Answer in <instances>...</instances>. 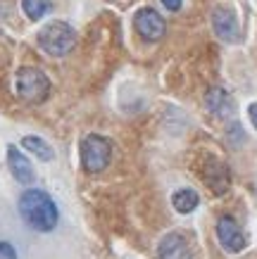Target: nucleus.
<instances>
[{
  "label": "nucleus",
  "mask_w": 257,
  "mask_h": 259,
  "mask_svg": "<svg viewBox=\"0 0 257 259\" xmlns=\"http://www.w3.org/2000/svg\"><path fill=\"white\" fill-rule=\"evenodd\" d=\"M19 214L26 221V226L33 231H53L57 226V204L53 202V197L46 190L29 188L24 190L19 197Z\"/></svg>",
  "instance_id": "1"
},
{
  "label": "nucleus",
  "mask_w": 257,
  "mask_h": 259,
  "mask_svg": "<svg viewBox=\"0 0 257 259\" xmlns=\"http://www.w3.org/2000/svg\"><path fill=\"white\" fill-rule=\"evenodd\" d=\"M39 46L50 57H64L77 46V31L67 22H50L39 31Z\"/></svg>",
  "instance_id": "2"
},
{
  "label": "nucleus",
  "mask_w": 257,
  "mask_h": 259,
  "mask_svg": "<svg viewBox=\"0 0 257 259\" xmlns=\"http://www.w3.org/2000/svg\"><path fill=\"white\" fill-rule=\"evenodd\" d=\"M79 155H81V166L86 171L100 174L102 169H107L109 159H112V143L100 134H91L81 141Z\"/></svg>",
  "instance_id": "3"
},
{
  "label": "nucleus",
  "mask_w": 257,
  "mask_h": 259,
  "mask_svg": "<svg viewBox=\"0 0 257 259\" xmlns=\"http://www.w3.org/2000/svg\"><path fill=\"white\" fill-rule=\"evenodd\" d=\"M15 88H17V95L22 100L31 102V105H39L48 98L50 93V81L48 76L43 74L41 69L36 67H22L17 71V81H15Z\"/></svg>",
  "instance_id": "4"
},
{
  "label": "nucleus",
  "mask_w": 257,
  "mask_h": 259,
  "mask_svg": "<svg viewBox=\"0 0 257 259\" xmlns=\"http://www.w3.org/2000/svg\"><path fill=\"white\" fill-rule=\"evenodd\" d=\"M133 26H136V33L143 40H148V43H155V40L164 38V33H167V22L153 8L138 10L136 17H133Z\"/></svg>",
  "instance_id": "5"
},
{
  "label": "nucleus",
  "mask_w": 257,
  "mask_h": 259,
  "mask_svg": "<svg viewBox=\"0 0 257 259\" xmlns=\"http://www.w3.org/2000/svg\"><path fill=\"white\" fill-rule=\"evenodd\" d=\"M217 238H219L222 250L229 252V254H238V252H243L245 245H248V238H245V233L241 231V226L236 224L234 217H222V219L217 221Z\"/></svg>",
  "instance_id": "6"
},
{
  "label": "nucleus",
  "mask_w": 257,
  "mask_h": 259,
  "mask_svg": "<svg viewBox=\"0 0 257 259\" xmlns=\"http://www.w3.org/2000/svg\"><path fill=\"white\" fill-rule=\"evenodd\" d=\"M157 257L160 259H193V250L188 243L186 233L181 231H171L160 240L157 245Z\"/></svg>",
  "instance_id": "7"
},
{
  "label": "nucleus",
  "mask_w": 257,
  "mask_h": 259,
  "mask_svg": "<svg viewBox=\"0 0 257 259\" xmlns=\"http://www.w3.org/2000/svg\"><path fill=\"white\" fill-rule=\"evenodd\" d=\"M212 26H214V33L224 43H236L241 38V29H238V19H236V12L231 8H217L212 12Z\"/></svg>",
  "instance_id": "8"
},
{
  "label": "nucleus",
  "mask_w": 257,
  "mask_h": 259,
  "mask_svg": "<svg viewBox=\"0 0 257 259\" xmlns=\"http://www.w3.org/2000/svg\"><path fill=\"white\" fill-rule=\"evenodd\" d=\"M205 183H207L217 195L226 193L231 179H229V169L224 166V162H219V159H214V157L207 159V166H205Z\"/></svg>",
  "instance_id": "9"
},
{
  "label": "nucleus",
  "mask_w": 257,
  "mask_h": 259,
  "mask_svg": "<svg viewBox=\"0 0 257 259\" xmlns=\"http://www.w3.org/2000/svg\"><path fill=\"white\" fill-rule=\"evenodd\" d=\"M8 166H10V171H12V176H15L19 183H31V181H33V166H31V162L24 157V155L15 148V145H10V148H8Z\"/></svg>",
  "instance_id": "10"
},
{
  "label": "nucleus",
  "mask_w": 257,
  "mask_h": 259,
  "mask_svg": "<svg viewBox=\"0 0 257 259\" xmlns=\"http://www.w3.org/2000/svg\"><path fill=\"white\" fill-rule=\"evenodd\" d=\"M205 107H207V112L222 117V114H226V110L231 107V98L226 95L224 88H210V91L205 93Z\"/></svg>",
  "instance_id": "11"
},
{
  "label": "nucleus",
  "mask_w": 257,
  "mask_h": 259,
  "mask_svg": "<svg viewBox=\"0 0 257 259\" xmlns=\"http://www.w3.org/2000/svg\"><path fill=\"white\" fill-rule=\"evenodd\" d=\"M198 202H200V197H198V193L191 188H181L174 193V197H171V204H174V209L179 214H191L198 207Z\"/></svg>",
  "instance_id": "12"
},
{
  "label": "nucleus",
  "mask_w": 257,
  "mask_h": 259,
  "mask_svg": "<svg viewBox=\"0 0 257 259\" xmlns=\"http://www.w3.org/2000/svg\"><path fill=\"white\" fill-rule=\"evenodd\" d=\"M22 145L29 150V152H33L39 159H43V162H50V159H53V148H50L43 138H39V136H24Z\"/></svg>",
  "instance_id": "13"
},
{
  "label": "nucleus",
  "mask_w": 257,
  "mask_h": 259,
  "mask_svg": "<svg viewBox=\"0 0 257 259\" xmlns=\"http://www.w3.org/2000/svg\"><path fill=\"white\" fill-rule=\"evenodd\" d=\"M22 8L31 22H39L50 12V0H22Z\"/></svg>",
  "instance_id": "14"
},
{
  "label": "nucleus",
  "mask_w": 257,
  "mask_h": 259,
  "mask_svg": "<svg viewBox=\"0 0 257 259\" xmlns=\"http://www.w3.org/2000/svg\"><path fill=\"white\" fill-rule=\"evenodd\" d=\"M0 259H17V252L10 243H0Z\"/></svg>",
  "instance_id": "15"
},
{
  "label": "nucleus",
  "mask_w": 257,
  "mask_h": 259,
  "mask_svg": "<svg viewBox=\"0 0 257 259\" xmlns=\"http://www.w3.org/2000/svg\"><path fill=\"white\" fill-rule=\"evenodd\" d=\"M162 5L167 10H171V12H179L181 5H183V0H162Z\"/></svg>",
  "instance_id": "16"
},
{
  "label": "nucleus",
  "mask_w": 257,
  "mask_h": 259,
  "mask_svg": "<svg viewBox=\"0 0 257 259\" xmlns=\"http://www.w3.org/2000/svg\"><path fill=\"white\" fill-rule=\"evenodd\" d=\"M248 117H250V121H252V126L257 128V102H252L248 107Z\"/></svg>",
  "instance_id": "17"
}]
</instances>
